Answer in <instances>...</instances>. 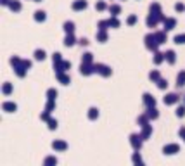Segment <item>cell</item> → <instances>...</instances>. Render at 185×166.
<instances>
[{
	"label": "cell",
	"instance_id": "cell-1",
	"mask_svg": "<svg viewBox=\"0 0 185 166\" xmlns=\"http://www.w3.org/2000/svg\"><path fill=\"white\" fill-rule=\"evenodd\" d=\"M164 19H166V16H164L163 12H159V14L151 12L147 16V19H145V24H147V28H156L159 24V21H164Z\"/></svg>",
	"mask_w": 185,
	"mask_h": 166
},
{
	"label": "cell",
	"instance_id": "cell-2",
	"mask_svg": "<svg viewBox=\"0 0 185 166\" xmlns=\"http://www.w3.org/2000/svg\"><path fill=\"white\" fill-rule=\"evenodd\" d=\"M144 42H145V47H147V50H151V52H156V50H158L159 43H158V40H156V37H154V33H149V35H145Z\"/></svg>",
	"mask_w": 185,
	"mask_h": 166
},
{
	"label": "cell",
	"instance_id": "cell-3",
	"mask_svg": "<svg viewBox=\"0 0 185 166\" xmlns=\"http://www.w3.org/2000/svg\"><path fill=\"white\" fill-rule=\"evenodd\" d=\"M94 69H95V73H99V75L104 76V78H109V76L112 75V69H111V68H109V66H106V64H101V62L94 64Z\"/></svg>",
	"mask_w": 185,
	"mask_h": 166
},
{
	"label": "cell",
	"instance_id": "cell-4",
	"mask_svg": "<svg viewBox=\"0 0 185 166\" xmlns=\"http://www.w3.org/2000/svg\"><path fill=\"white\" fill-rule=\"evenodd\" d=\"M142 142H144V139L140 137V135H137V133L130 135V144H132L133 150H140L142 149Z\"/></svg>",
	"mask_w": 185,
	"mask_h": 166
},
{
	"label": "cell",
	"instance_id": "cell-5",
	"mask_svg": "<svg viewBox=\"0 0 185 166\" xmlns=\"http://www.w3.org/2000/svg\"><path fill=\"white\" fill-rule=\"evenodd\" d=\"M80 73L83 76H90L95 73V69H94V64H87V62H81V66H80Z\"/></svg>",
	"mask_w": 185,
	"mask_h": 166
},
{
	"label": "cell",
	"instance_id": "cell-6",
	"mask_svg": "<svg viewBox=\"0 0 185 166\" xmlns=\"http://www.w3.org/2000/svg\"><path fill=\"white\" fill-rule=\"evenodd\" d=\"M163 152L164 154H168V156L176 154V152H180V145L178 144H168V145H164L163 147Z\"/></svg>",
	"mask_w": 185,
	"mask_h": 166
},
{
	"label": "cell",
	"instance_id": "cell-7",
	"mask_svg": "<svg viewBox=\"0 0 185 166\" xmlns=\"http://www.w3.org/2000/svg\"><path fill=\"white\" fill-rule=\"evenodd\" d=\"M178 101H180L178 94H168V95L164 97V104H166V106H173V104H176Z\"/></svg>",
	"mask_w": 185,
	"mask_h": 166
},
{
	"label": "cell",
	"instance_id": "cell-8",
	"mask_svg": "<svg viewBox=\"0 0 185 166\" xmlns=\"http://www.w3.org/2000/svg\"><path fill=\"white\" fill-rule=\"evenodd\" d=\"M163 24H164V31H171V30L176 26V19H175V17H166L163 21Z\"/></svg>",
	"mask_w": 185,
	"mask_h": 166
},
{
	"label": "cell",
	"instance_id": "cell-9",
	"mask_svg": "<svg viewBox=\"0 0 185 166\" xmlns=\"http://www.w3.org/2000/svg\"><path fill=\"white\" fill-rule=\"evenodd\" d=\"M52 149H54V150H61V152H64V150L68 149V144H66L64 140H54V142H52Z\"/></svg>",
	"mask_w": 185,
	"mask_h": 166
},
{
	"label": "cell",
	"instance_id": "cell-10",
	"mask_svg": "<svg viewBox=\"0 0 185 166\" xmlns=\"http://www.w3.org/2000/svg\"><path fill=\"white\" fill-rule=\"evenodd\" d=\"M87 0H74L73 2V11H85L87 9Z\"/></svg>",
	"mask_w": 185,
	"mask_h": 166
},
{
	"label": "cell",
	"instance_id": "cell-11",
	"mask_svg": "<svg viewBox=\"0 0 185 166\" xmlns=\"http://www.w3.org/2000/svg\"><path fill=\"white\" fill-rule=\"evenodd\" d=\"M142 101H144V104H145V107L156 106V99H154L151 94H144V95H142Z\"/></svg>",
	"mask_w": 185,
	"mask_h": 166
},
{
	"label": "cell",
	"instance_id": "cell-12",
	"mask_svg": "<svg viewBox=\"0 0 185 166\" xmlns=\"http://www.w3.org/2000/svg\"><path fill=\"white\" fill-rule=\"evenodd\" d=\"M151 135H152V125H145V126H142V133H140V137H142L144 140H147Z\"/></svg>",
	"mask_w": 185,
	"mask_h": 166
},
{
	"label": "cell",
	"instance_id": "cell-13",
	"mask_svg": "<svg viewBox=\"0 0 185 166\" xmlns=\"http://www.w3.org/2000/svg\"><path fill=\"white\" fill-rule=\"evenodd\" d=\"M145 114H147L151 119H158L159 118V113H158V109H156V106H151L147 107V111H145Z\"/></svg>",
	"mask_w": 185,
	"mask_h": 166
},
{
	"label": "cell",
	"instance_id": "cell-14",
	"mask_svg": "<svg viewBox=\"0 0 185 166\" xmlns=\"http://www.w3.org/2000/svg\"><path fill=\"white\" fill-rule=\"evenodd\" d=\"M74 43H76V38H74V35H73V33H66L64 45H66V47H73Z\"/></svg>",
	"mask_w": 185,
	"mask_h": 166
},
{
	"label": "cell",
	"instance_id": "cell-15",
	"mask_svg": "<svg viewBox=\"0 0 185 166\" xmlns=\"http://www.w3.org/2000/svg\"><path fill=\"white\" fill-rule=\"evenodd\" d=\"M163 61H166V55H164L163 52H159V50H156V52H154V64H156V66H159L161 62H163Z\"/></svg>",
	"mask_w": 185,
	"mask_h": 166
},
{
	"label": "cell",
	"instance_id": "cell-16",
	"mask_svg": "<svg viewBox=\"0 0 185 166\" xmlns=\"http://www.w3.org/2000/svg\"><path fill=\"white\" fill-rule=\"evenodd\" d=\"M2 109H4L5 113H14V111L17 109V106L14 104V102H4V104H2Z\"/></svg>",
	"mask_w": 185,
	"mask_h": 166
},
{
	"label": "cell",
	"instance_id": "cell-17",
	"mask_svg": "<svg viewBox=\"0 0 185 166\" xmlns=\"http://www.w3.org/2000/svg\"><path fill=\"white\" fill-rule=\"evenodd\" d=\"M154 37H156V40H158L159 45H163V43H166V31H156L154 33Z\"/></svg>",
	"mask_w": 185,
	"mask_h": 166
},
{
	"label": "cell",
	"instance_id": "cell-18",
	"mask_svg": "<svg viewBox=\"0 0 185 166\" xmlns=\"http://www.w3.org/2000/svg\"><path fill=\"white\" fill-rule=\"evenodd\" d=\"M164 55H166L168 64H175V61H176V54H175V50H166V52H164Z\"/></svg>",
	"mask_w": 185,
	"mask_h": 166
},
{
	"label": "cell",
	"instance_id": "cell-19",
	"mask_svg": "<svg viewBox=\"0 0 185 166\" xmlns=\"http://www.w3.org/2000/svg\"><path fill=\"white\" fill-rule=\"evenodd\" d=\"M14 71H16V75L19 76V78H24V76H26V73H28V69L23 66V62L19 66H16V68H14Z\"/></svg>",
	"mask_w": 185,
	"mask_h": 166
},
{
	"label": "cell",
	"instance_id": "cell-20",
	"mask_svg": "<svg viewBox=\"0 0 185 166\" xmlns=\"http://www.w3.org/2000/svg\"><path fill=\"white\" fill-rule=\"evenodd\" d=\"M176 87L178 88L185 87V71H180L178 73V76H176Z\"/></svg>",
	"mask_w": 185,
	"mask_h": 166
},
{
	"label": "cell",
	"instance_id": "cell-21",
	"mask_svg": "<svg viewBox=\"0 0 185 166\" xmlns=\"http://www.w3.org/2000/svg\"><path fill=\"white\" fill-rule=\"evenodd\" d=\"M107 11L111 12V16H118V14L121 12V7L118 5V4H111V5L107 7Z\"/></svg>",
	"mask_w": 185,
	"mask_h": 166
},
{
	"label": "cell",
	"instance_id": "cell-22",
	"mask_svg": "<svg viewBox=\"0 0 185 166\" xmlns=\"http://www.w3.org/2000/svg\"><path fill=\"white\" fill-rule=\"evenodd\" d=\"M33 55H35V59H37V61H43L45 57H47V54H45V50H43V48H37Z\"/></svg>",
	"mask_w": 185,
	"mask_h": 166
},
{
	"label": "cell",
	"instance_id": "cell-23",
	"mask_svg": "<svg viewBox=\"0 0 185 166\" xmlns=\"http://www.w3.org/2000/svg\"><path fill=\"white\" fill-rule=\"evenodd\" d=\"M9 9H11L12 12H19V11H21V2H17V0H11Z\"/></svg>",
	"mask_w": 185,
	"mask_h": 166
},
{
	"label": "cell",
	"instance_id": "cell-24",
	"mask_svg": "<svg viewBox=\"0 0 185 166\" xmlns=\"http://www.w3.org/2000/svg\"><path fill=\"white\" fill-rule=\"evenodd\" d=\"M45 19H47V14H45L43 11H37L35 12V21L37 23H43Z\"/></svg>",
	"mask_w": 185,
	"mask_h": 166
},
{
	"label": "cell",
	"instance_id": "cell-25",
	"mask_svg": "<svg viewBox=\"0 0 185 166\" xmlns=\"http://www.w3.org/2000/svg\"><path fill=\"white\" fill-rule=\"evenodd\" d=\"M97 118H99V109H97V107H90L88 109V119L94 121V119H97Z\"/></svg>",
	"mask_w": 185,
	"mask_h": 166
},
{
	"label": "cell",
	"instance_id": "cell-26",
	"mask_svg": "<svg viewBox=\"0 0 185 166\" xmlns=\"http://www.w3.org/2000/svg\"><path fill=\"white\" fill-rule=\"evenodd\" d=\"M57 80H59V83H62V85H68L69 83V76L68 75H64V73H57Z\"/></svg>",
	"mask_w": 185,
	"mask_h": 166
},
{
	"label": "cell",
	"instance_id": "cell-27",
	"mask_svg": "<svg viewBox=\"0 0 185 166\" xmlns=\"http://www.w3.org/2000/svg\"><path fill=\"white\" fill-rule=\"evenodd\" d=\"M81 62H87V64H94V55L90 52H85L83 57H81Z\"/></svg>",
	"mask_w": 185,
	"mask_h": 166
},
{
	"label": "cell",
	"instance_id": "cell-28",
	"mask_svg": "<svg viewBox=\"0 0 185 166\" xmlns=\"http://www.w3.org/2000/svg\"><path fill=\"white\" fill-rule=\"evenodd\" d=\"M62 28H64V31L66 33H74V23L73 21H66Z\"/></svg>",
	"mask_w": 185,
	"mask_h": 166
},
{
	"label": "cell",
	"instance_id": "cell-29",
	"mask_svg": "<svg viewBox=\"0 0 185 166\" xmlns=\"http://www.w3.org/2000/svg\"><path fill=\"white\" fill-rule=\"evenodd\" d=\"M106 40H107V33L104 31V30H99V31H97V42L104 43Z\"/></svg>",
	"mask_w": 185,
	"mask_h": 166
},
{
	"label": "cell",
	"instance_id": "cell-30",
	"mask_svg": "<svg viewBox=\"0 0 185 166\" xmlns=\"http://www.w3.org/2000/svg\"><path fill=\"white\" fill-rule=\"evenodd\" d=\"M138 125H140V126H145V125H149V121H151V118H149L147 114H142V116H138Z\"/></svg>",
	"mask_w": 185,
	"mask_h": 166
},
{
	"label": "cell",
	"instance_id": "cell-31",
	"mask_svg": "<svg viewBox=\"0 0 185 166\" xmlns=\"http://www.w3.org/2000/svg\"><path fill=\"white\" fill-rule=\"evenodd\" d=\"M156 83H158V88H159V90H164V88H168V80H164V78H159Z\"/></svg>",
	"mask_w": 185,
	"mask_h": 166
},
{
	"label": "cell",
	"instance_id": "cell-32",
	"mask_svg": "<svg viewBox=\"0 0 185 166\" xmlns=\"http://www.w3.org/2000/svg\"><path fill=\"white\" fill-rule=\"evenodd\" d=\"M55 97H57V90H55V88H48L47 90V99L48 101H55Z\"/></svg>",
	"mask_w": 185,
	"mask_h": 166
},
{
	"label": "cell",
	"instance_id": "cell-33",
	"mask_svg": "<svg viewBox=\"0 0 185 166\" xmlns=\"http://www.w3.org/2000/svg\"><path fill=\"white\" fill-rule=\"evenodd\" d=\"M149 78H151V81H154V83H156V81L161 78V75H159L158 69H154V71H151V73H149Z\"/></svg>",
	"mask_w": 185,
	"mask_h": 166
},
{
	"label": "cell",
	"instance_id": "cell-34",
	"mask_svg": "<svg viewBox=\"0 0 185 166\" xmlns=\"http://www.w3.org/2000/svg\"><path fill=\"white\" fill-rule=\"evenodd\" d=\"M2 92H4V95H11V94H12V85H11V83H4Z\"/></svg>",
	"mask_w": 185,
	"mask_h": 166
},
{
	"label": "cell",
	"instance_id": "cell-35",
	"mask_svg": "<svg viewBox=\"0 0 185 166\" xmlns=\"http://www.w3.org/2000/svg\"><path fill=\"white\" fill-rule=\"evenodd\" d=\"M95 9H97V11H99V12L106 11V9H107L106 2H104V0H99V2H97V4H95Z\"/></svg>",
	"mask_w": 185,
	"mask_h": 166
},
{
	"label": "cell",
	"instance_id": "cell-36",
	"mask_svg": "<svg viewBox=\"0 0 185 166\" xmlns=\"http://www.w3.org/2000/svg\"><path fill=\"white\" fill-rule=\"evenodd\" d=\"M109 24H111V28H119V21H118V16H111V17H109Z\"/></svg>",
	"mask_w": 185,
	"mask_h": 166
},
{
	"label": "cell",
	"instance_id": "cell-37",
	"mask_svg": "<svg viewBox=\"0 0 185 166\" xmlns=\"http://www.w3.org/2000/svg\"><path fill=\"white\" fill-rule=\"evenodd\" d=\"M54 109H55V101H47V104H45V111L52 113Z\"/></svg>",
	"mask_w": 185,
	"mask_h": 166
},
{
	"label": "cell",
	"instance_id": "cell-38",
	"mask_svg": "<svg viewBox=\"0 0 185 166\" xmlns=\"http://www.w3.org/2000/svg\"><path fill=\"white\" fill-rule=\"evenodd\" d=\"M99 30H104V31H107V28H111V24H109V19L107 21H99Z\"/></svg>",
	"mask_w": 185,
	"mask_h": 166
},
{
	"label": "cell",
	"instance_id": "cell-39",
	"mask_svg": "<svg viewBox=\"0 0 185 166\" xmlns=\"http://www.w3.org/2000/svg\"><path fill=\"white\" fill-rule=\"evenodd\" d=\"M57 163V159L54 157V156H48V157H45V161H43V164L45 166H50V164H55Z\"/></svg>",
	"mask_w": 185,
	"mask_h": 166
},
{
	"label": "cell",
	"instance_id": "cell-40",
	"mask_svg": "<svg viewBox=\"0 0 185 166\" xmlns=\"http://www.w3.org/2000/svg\"><path fill=\"white\" fill-rule=\"evenodd\" d=\"M175 114H176L178 118H183L185 116V106H178L176 107V111H175Z\"/></svg>",
	"mask_w": 185,
	"mask_h": 166
},
{
	"label": "cell",
	"instance_id": "cell-41",
	"mask_svg": "<svg viewBox=\"0 0 185 166\" xmlns=\"http://www.w3.org/2000/svg\"><path fill=\"white\" fill-rule=\"evenodd\" d=\"M151 12H156V14H159V12H163V11H161V5H159L158 2H154V4H151Z\"/></svg>",
	"mask_w": 185,
	"mask_h": 166
},
{
	"label": "cell",
	"instance_id": "cell-42",
	"mask_svg": "<svg viewBox=\"0 0 185 166\" xmlns=\"http://www.w3.org/2000/svg\"><path fill=\"white\" fill-rule=\"evenodd\" d=\"M173 40H175V43H178V45H180V43H185V33H180V35H176Z\"/></svg>",
	"mask_w": 185,
	"mask_h": 166
},
{
	"label": "cell",
	"instance_id": "cell-43",
	"mask_svg": "<svg viewBox=\"0 0 185 166\" xmlns=\"http://www.w3.org/2000/svg\"><path fill=\"white\" fill-rule=\"evenodd\" d=\"M47 125H48V130H55V128H57V119L50 118V119L47 121Z\"/></svg>",
	"mask_w": 185,
	"mask_h": 166
},
{
	"label": "cell",
	"instance_id": "cell-44",
	"mask_svg": "<svg viewBox=\"0 0 185 166\" xmlns=\"http://www.w3.org/2000/svg\"><path fill=\"white\" fill-rule=\"evenodd\" d=\"M52 61H54V64H57V62H62V55H61V54H59V52H55V54H54V55H52Z\"/></svg>",
	"mask_w": 185,
	"mask_h": 166
},
{
	"label": "cell",
	"instance_id": "cell-45",
	"mask_svg": "<svg viewBox=\"0 0 185 166\" xmlns=\"http://www.w3.org/2000/svg\"><path fill=\"white\" fill-rule=\"evenodd\" d=\"M132 161L135 163V164H140V163H142V157H140V154H138V150H135V154H133Z\"/></svg>",
	"mask_w": 185,
	"mask_h": 166
},
{
	"label": "cell",
	"instance_id": "cell-46",
	"mask_svg": "<svg viewBox=\"0 0 185 166\" xmlns=\"http://www.w3.org/2000/svg\"><path fill=\"white\" fill-rule=\"evenodd\" d=\"M135 23H137V16H135V14L128 16V19H126V24H128V26H133Z\"/></svg>",
	"mask_w": 185,
	"mask_h": 166
},
{
	"label": "cell",
	"instance_id": "cell-47",
	"mask_svg": "<svg viewBox=\"0 0 185 166\" xmlns=\"http://www.w3.org/2000/svg\"><path fill=\"white\" fill-rule=\"evenodd\" d=\"M21 62H23V61L19 59L17 55H14V57H11V64L14 66V68H16V66H19V64H21Z\"/></svg>",
	"mask_w": 185,
	"mask_h": 166
},
{
	"label": "cell",
	"instance_id": "cell-48",
	"mask_svg": "<svg viewBox=\"0 0 185 166\" xmlns=\"http://www.w3.org/2000/svg\"><path fill=\"white\" fill-rule=\"evenodd\" d=\"M40 119H42V121H48V119H50V113H48V111H43V113L40 114Z\"/></svg>",
	"mask_w": 185,
	"mask_h": 166
},
{
	"label": "cell",
	"instance_id": "cell-49",
	"mask_svg": "<svg viewBox=\"0 0 185 166\" xmlns=\"http://www.w3.org/2000/svg\"><path fill=\"white\" fill-rule=\"evenodd\" d=\"M175 11H176V12H183L185 11V5L182 4V2H178V4L175 5Z\"/></svg>",
	"mask_w": 185,
	"mask_h": 166
},
{
	"label": "cell",
	"instance_id": "cell-50",
	"mask_svg": "<svg viewBox=\"0 0 185 166\" xmlns=\"http://www.w3.org/2000/svg\"><path fill=\"white\" fill-rule=\"evenodd\" d=\"M78 43L81 45V47H87V45H88V40H87V38H80Z\"/></svg>",
	"mask_w": 185,
	"mask_h": 166
},
{
	"label": "cell",
	"instance_id": "cell-51",
	"mask_svg": "<svg viewBox=\"0 0 185 166\" xmlns=\"http://www.w3.org/2000/svg\"><path fill=\"white\" fill-rule=\"evenodd\" d=\"M23 66H24V68H26V69H31V61L24 59V61H23Z\"/></svg>",
	"mask_w": 185,
	"mask_h": 166
},
{
	"label": "cell",
	"instance_id": "cell-52",
	"mask_svg": "<svg viewBox=\"0 0 185 166\" xmlns=\"http://www.w3.org/2000/svg\"><path fill=\"white\" fill-rule=\"evenodd\" d=\"M62 68H64V71L69 69V68H71V62H69V61H62Z\"/></svg>",
	"mask_w": 185,
	"mask_h": 166
},
{
	"label": "cell",
	"instance_id": "cell-53",
	"mask_svg": "<svg viewBox=\"0 0 185 166\" xmlns=\"http://www.w3.org/2000/svg\"><path fill=\"white\" fill-rule=\"evenodd\" d=\"M178 135H180V139H183V137H185V126H182V128H180Z\"/></svg>",
	"mask_w": 185,
	"mask_h": 166
},
{
	"label": "cell",
	"instance_id": "cell-54",
	"mask_svg": "<svg viewBox=\"0 0 185 166\" xmlns=\"http://www.w3.org/2000/svg\"><path fill=\"white\" fill-rule=\"evenodd\" d=\"M0 4H2V5H9V4H11V0H0Z\"/></svg>",
	"mask_w": 185,
	"mask_h": 166
},
{
	"label": "cell",
	"instance_id": "cell-55",
	"mask_svg": "<svg viewBox=\"0 0 185 166\" xmlns=\"http://www.w3.org/2000/svg\"><path fill=\"white\" fill-rule=\"evenodd\" d=\"M183 140H185V137H183Z\"/></svg>",
	"mask_w": 185,
	"mask_h": 166
},
{
	"label": "cell",
	"instance_id": "cell-56",
	"mask_svg": "<svg viewBox=\"0 0 185 166\" xmlns=\"http://www.w3.org/2000/svg\"><path fill=\"white\" fill-rule=\"evenodd\" d=\"M183 99H185V97H183Z\"/></svg>",
	"mask_w": 185,
	"mask_h": 166
}]
</instances>
